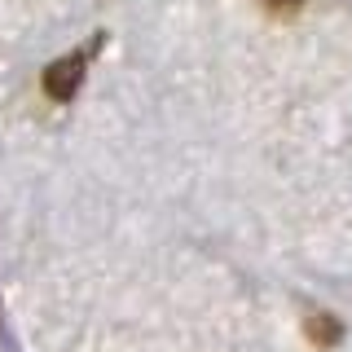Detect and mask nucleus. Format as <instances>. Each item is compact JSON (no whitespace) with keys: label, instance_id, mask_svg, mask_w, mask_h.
Wrapping results in <instances>:
<instances>
[{"label":"nucleus","instance_id":"f257e3e1","mask_svg":"<svg viewBox=\"0 0 352 352\" xmlns=\"http://www.w3.org/2000/svg\"><path fill=\"white\" fill-rule=\"evenodd\" d=\"M84 66H88V49L75 53V58H58L44 66V93L53 97V102H71L75 93H80L84 84Z\"/></svg>","mask_w":352,"mask_h":352},{"label":"nucleus","instance_id":"f03ea898","mask_svg":"<svg viewBox=\"0 0 352 352\" xmlns=\"http://www.w3.org/2000/svg\"><path fill=\"white\" fill-rule=\"evenodd\" d=\"M304 326H308V339H313L317 348H330V344H339V339H344V326H339L330 313H317V317H308Z\"/></svg>","mask_w":352,"mask_h":352},{"label":"nucleus","instance_id":"7ed1b4c3","mask_svg":"<svg viewBox=\"0 0 352 352\" xmlns=\"http://www.w3.org/2000/svg\"><path fill=\"white\" fill-rule=\"evenodd\" d=\"M269 9H278V14H295V9L304 5V0H264Z\"/></svg>","mask_w":352,"mask_h":352}]
</instances>
